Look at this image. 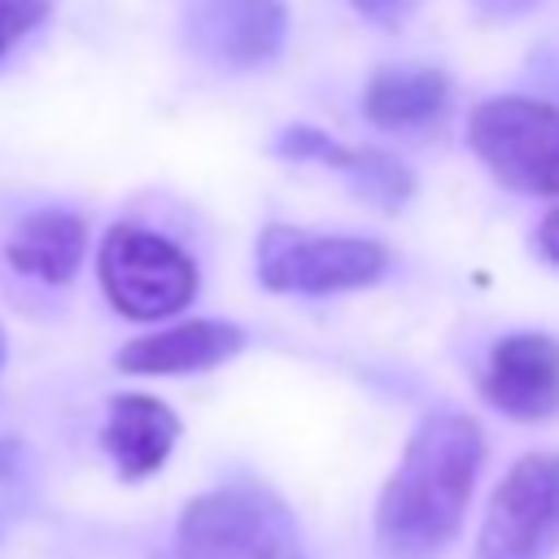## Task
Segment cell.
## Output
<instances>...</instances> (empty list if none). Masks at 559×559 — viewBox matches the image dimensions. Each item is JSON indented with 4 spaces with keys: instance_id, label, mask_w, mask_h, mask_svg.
<instances>
[{
    "instance_id": "277c9868",
    "label": "cell",
    "mask_w": 559,
    "mask_h": 559,
    "mask_svg": "<svg viewBox=\"0 0 559 559\" xmlns=\"http://www.w3.org/2000/svg\"><path fill=\"white\" fill-rule=\"evenodd\" d=\"M253 266L271 293L323 297V293H349L376 284L380 271L389 266V253L367 236H336V231L275 223L258 236Z\"/></svg>"
},
{
    "instance_id": "52a82bcc",
    "label": "cell",
    "mask_w": 559,
    "mask_h": 559,
    "mask_svg": "<svg viewBox=\"0 0 559 559\" xmlns=\"http://www.w3.org/2000/svg\"><path fill=\"white\" fill-rule=\"evenodd\" d=\"M188 44L223 66H262L284 48L288 9L284 0H188Z\"/></svg>"
},
{
    "instance_id": "ba28073f",
    "label": "cell",
    "mask_w": 559,
    "mask_h": 559,
    "mask_svg": "<svg viewBox=\"0 0 559 559\" xmlns=\"http://www.w3.org/2000/svg\"><path fill=\"white\" fill-rule=\"evenodd\" d=\"M485 397L511 419H546L559 411V341L546 332H511L489 349Z\"/></svg>"
},
{
    "instance_id": "7a4b0ae2",
    "label": "cell",
    "mask_w": 559,
    "mask_h": 559,
    "mask_svg": "<svg viewBox=\"0 0 559 559\" xmlns=\"http://www.w3.org/2000/svg\"><path fill=\"white\" fill-rule=\"evenodd\" d=\"M179 559H306L288 507L262 485H223L192 498L175 528Z\"/></svg>"
},
{
    "instance_id": "5b68a950",
    "label": "cell",
    "mask_w": 559,
    "mask_h": 559,
    "mask_svg": "<svg viewBox=\"0 0 559 559\" xmlns=\"http://www.w3.org/2000/svg\"><path fill=\"white\" fill-rule=\"evenodd\" d=\"M96 275H100L109 306L140 323L179 314L197 297L192 258L175 240L144 231V227H127V223L105 236Z\"/></svg>"
},
{
    "instance_id": "9a60e30c",
    "label": "cell",
    "mask_w": 559,
    "mask_h": 559,
    "mask_svg": "<svg viewBox=\"0 0 559 559\" xmlns=\"http://www.w3.org/2000/svg\"><path fill=\"white\" fill-rule=\"evenodd\" d=\"M284 157H310V162H328L332 157V140L323 135V131H314V127H288L284 135H280V144H275Z\"/></svg>"
},
{
    "instance_id": "4fadbf2b",
    "label": "cell",
    "mask_w": 559,
    "mask_h": 559,
    "mask_svg": "<svg viewBox=\"0 0 559 559\" xmlns=\"http://www.w3.org/2000/svg\"><path fill=\"white\" fill-rule=\"evenodd\" d=\"M328 166H336V170H345V179L354 183V192L358 197H367V201H376V205H384V210H397V205H406V197H411V170L393 157V153H384V148H332V157H328Z\"/></svg>"
},
{
    "instance_id": "e0dca14e",
    "label": "cell",
    "mask_w": 559,
    "mask_h": 559,
    "mask_svg": "<svg viewBox=\"0 0 559 559\" xmlns=\"http://www.w3.org/2000/svg\"><path fill=\"white\" fill-rule=\"evenodd\" d=\"M0 367H4V328H0Z\"/></svg>"
},
{
    "instance_id": "9c48e42d",
    "label": "cell",
    "mask_w": 559,
    "mask_h": 559,
    "mask_svg": "<svg viewBox=\"0 0 559 559\" xmlns=\"http://www.w3.org/2000/svg\"><path fill=\"white\" fill-rule=\"evenodd\" d=\"M245 349V332L227 319H188L148 336H135L118 349V367L131 376H188L210 371Z\"/></svg>"
},
{
    "instance_id": "30bf717a",
    "label": "cell",
    "mask_w": 559,
    "mask_h": 559,
    "mask_svg": "<svg viewBox=\"0 0 559 559\" xmlns=\"http://www.w3.org/2000/svg\"><path fill=\"white\" fill-rule=\"evenodd\" d=\"M175 441H179V415L166 402H157L148 393H118L109 402L100 445L114 459L118 476H127V480L153 476L170 459Z\"/></svg>"
},
{
    "instance_id": "3957f363",
    "label": "cell",
    "mask_w": 559,
    "mask_h": 559,
    "mask_svg": "<svg viewBox=\"0 0 559 559\" xmlns=\"http://www.w3.org/2000/svg\"><path fill=\"white\" fill-rule=\"evenodd\" d=\"M467 144L493 183L520 197H559V105L489 96L467 118Z\"/></svg>"
},
{
    "instance_id": "5bb4252c",
    "label": "cell",
    "mask_w": 559,
    "mask_h": 559,
    "mask_svg": "<svg viewBox=\"0 0 559 559\" xmlns=\"http://www.w3.org/2000/svg\"><path fill=\"white\" fill-rule=\"evenodd\" d=\"M48 13H52V0H0V57L17 48Z\"/></svg>"
},
{
    "instance_id": "7c38bea8",
    "label": "cell",
    "mask_w": 559,
    "mask_h": 559,
    "mask_svg": "<svg viewBox=\"0 0 559 559\" xmlns=\"http://www.w3.org/2000/svg\"><path fill=\"white\" fill-rule=\"evenodd\" d=\"M87 253V223L70 210H35L26 214L9 245H4V258L13 271L22 275H35L44 284H66L74 280L79 262Z\"/></svg>"
},
{
    "instance_id": "2e32d148",
    "label": "cell",
    "mask_w": 559,
    "mask_h": 559,
    "mask_svg": "<svg viewBox=\"0 0 559 559\" xmlns=\"http://www.w3.org/2000/svg\"><path fill=\"white\" fill-rule=\"evenodd\" d=\"M533 240H537V253L559 266V210H550V214L537 223V236H533Z\"/></svg>"
},
{
    "instance_id": "6da1fadb",
    "label": "cell",
    "mask_w": 559,
    "mask_h": 559,
    "mask_svg": "<svg viewBox=\"0 0 559 559\" xmlns=\"http://www.w3.org/2000/svg\"><path fill=\"white\" fill-rule=\"evenodd\" d=\"M485 463L480 424L463 411H432L411 432L376 502V546L384 559H437L472 502Z\"/></svg>"
},
{
    "instance_id": "8fae6325",
    "label": "cell",
    "mask_w": 559,
    "mask_h": 559,
    "mask_svg": "<svg viewBox=\"0 0 559 559\" xmlns=\"http://www.w3.org/2000/svg\"><path fill=\"white\" fill-rule=\"evenodd\" d=\"M450 79L437 66H384L362 92V114L380 131H419L441 118Z\"/></svg>"
},
{
    "instance_id": "8992f818",
    "label": "cell",
    "mask_w": 559,
    "mask_h": 559,
    "mask_svg": "<svg viewBox=\"0 0 559 559\" xmlns=\"http://www.w3.org/2000/svg\"><path fill=\"white\" fill-rule=\"evenodd\" d=\"M559 550V454L537 450L498 480L476 559H550Z\"/></svg>"
}]
</instances>
